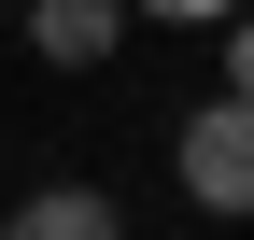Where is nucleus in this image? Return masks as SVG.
Here are the masks:
<instances>
[{"label":"nucleus","instance_id":"obj_2","mask_svg":"<svg viewBox=\"0 0 254 240\" xmlns=\"http://www.w3.org/2000/svg\"><path fill=\"white\" fill-rule=\"evenodd\" d=\"M28 57H43V71H99V57H127V0H28Z\"/></svg>","mask_w":254,"mask_h":240},{"label":"nucleus","instance_id":"obj_1","mask_svg":"<svg viewBox=\"0 0 254 240\" xmlns=\"http://www.w3.org/2000/svg\"><path fill=\"white\" fill-rule=\"evenodd\" d=\"M170 184L184 198H198V212H254V99H226V85H212V99L198 113H184V127H170Z\"/></svg>","mask_w":254,"mask_h":240},{"label":"nucleus","instance_id":"obj_5","mask_svg":"<svg viewBox=\"0 0 254 240\" xmlns=\"http://www.w3.org/2000/svg\"><path fill=\"white\" fill-rule=\"evenodd\" d=\"M127 14H155V28H212V14H240V0H127Z\"/></svg>","mask_w":254,"mask_h":240},{"label":"nucleus","instance_id":"obj_4","mask_svg":"<svg viewBox=\"0 0 254 240\" xmlns=\"http://www.w3.org/2000/svg\"><path fill=\"white\" fill-rule=\"evenodd\" d=\"M212 85L254 99V0H240V14H212Z\"/></svg>","mask_w":254,"mask_h":240},{"label":"nucleus","instance_id":"obj_3","mask_svg":"<svg viewBox=\"0 0 254 240\" xmlns=\"http://www.w3.org/2000/svg\"><path fill=\"white\" fill-rule=\"evenodd\" d=\"M0 240H127V212L99 184H28L14 212H0Z\"/></svg>","mask_w":254,"mask_h":240}]
</instances>
